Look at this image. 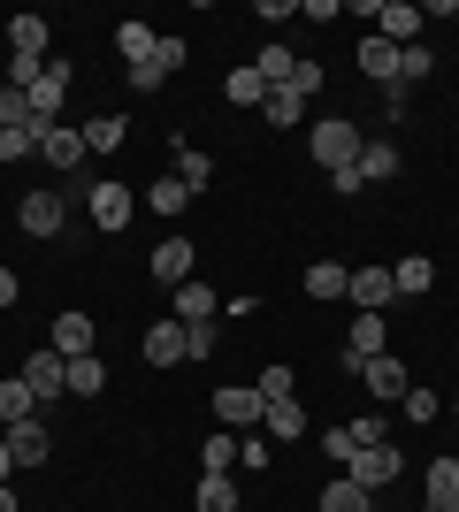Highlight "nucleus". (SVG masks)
<instances>
[{"label": "nucleus", "mask_w": 459, "mask_h": 512, "mask_svg": "<svg viewBox=\"0 0 459 512\" xmlns=\"http://www.w3.org/2000/svg\"><path fill=\"white\" fill-rule=\"evenodd\" d=\"M261 115H268V123H276V130H299V123H306V100H299V92H291V85H276V92H268V100H261Z\"/></svg>", "instance_id": "27"}, {"label": "nucleus", "mask_w": 459, "mask_h": 512, "mask_svg": "<svg viewBox=\"0 0 459 512\" xmlns=\"http://www.w3.org/2000/svg\"><path fill=\"white\" fill-rule=\"evenodd\" d=\"M39 153L54 161V169H77V161H85V123H54L39 138Z\"/></svg>", "instance_id": "16"}, {"label": "nucleus", "mask_w": 459, "mask_h": 512, "mask_svg": "<svg viewBox=\"0 0 459 512\" xmlns=\"http://www.w3.org/2000/svg\"><path fill=\"white\" fill-rule=\"evenodd\" d=\"M391 352V321L383 314H352V344H345V367H368Z\"/></svg>", "instance_id": "7"}, {"label": "nucleus", "mask_w": 459, "mask_h": 512, "mask_svg": "<svg viewBox=\"0 0 459 512\" xmlns=\"http://www.w3.org/2000/svg\"><path fill=\"white\" fill-rule=\"evenodd\" d=\"M138 207H153V214H161V222H176V214L192 207V192H184L176 176H153V184H146V199H138Z\"/></svg>", "instance_id": "22"}, {"label": "nucleus", "mask_w": 459, "mask_h": 512, "mask_svg": "<svg viewBox=\"0 0 459 512\" xmlns=\"http://www.w3.org/2000/svg\"><path fill=\"white\" fill-rule=\"evenodd\" d=\"M398 54H406V46H391L383 31H368V39H360V69H368L375 85H391V92H398Z\"/></svg>", "instance_id": "14"}, {"label": "nucleus", "mask_w": 459, "mask_h": 512, "mask_svg": "<svg viewBox=\"0 0 459 512\" xmlns=\"http://www.w3.org/2000/svg\"><path fill=\"white\" fill-rule=\"evenodd\" d=\"M352 169H360V184H391V176H398V146H391V138H368Z\"/></svg>", "instance_id": "19"}, {"label": "nucleus", "mask_w": 459, "mask_h": 512, "mask_svg": "<svg viewBox=\"0 0 459 512\" xmlns=\"http://www.w3.org/2000/svg\"><path fill=\"white\" fill-rule=\"evenodd\" d=\"M398 406H406V421H437V398H429V390H406V398H398Z\"/></svg>", "instance_id": "43"}, {"label": "nucleus", "mask_w": 459, "mask_h": 512, "mask_svg": "<svg viewBox=\"0 0 459 512\" xmlns=\"http://www.w3.org/2000/svg\"><path fill=\"white\" fill-rule=\"evenodd\" d=\"M322 512H375V497L360 490V482H345V474H337V482L322 490Z\"/></svg>", "instance_id": "31"}, {"label": "nucleus", "mask_w": 459, "mask_h": 512, "mask_svg": "<svg viewBox=\"0 0 459 512\" xmlns=\"http://www.w3.org/2000/svg\"><path fill=\"white\" fill-rule=\"evenodd\" d=\"M222 100H230V107H261V100H268V77H261L253 62L230 69V77H222Z\"/></svg>", "instance_id": "21"}, {"label": "nucleus", "mask_w": 459, "mask_h": 512, "mask_svg": "<svg viewBox=\"0 0 459 512\" xmlns=\"http://www.w3.org/2000/svg\"><path fill=\"white\" fill-rule=\"evenodd\" d=\"M146 268H153V283H169V291H176V283H192V268H199V253H192V237H161V245H153V260H146Z\"/></svg>", "instance_id": "5"}, {"label": "nucleus", "mask_w": 459, "mask_h": 512, "mask_svg": "<svg viewBox=\"0 0 459 512\" xmlns=\"http://www.w3.org/2000/svg\"><path fill=\"white\" fill-rule=\"evenodd\" d=\"M192 505H199V512H238V490H230V474H199Z\"/></svg>", "instance_id": "29"}, {"label": "nucleus", "mask_w": 459, "mask_h": 512, "mask_svg": "<svg viewBox=\"0 0 459 512\" xmlns=\"http://www.w3.org/2000/svg\"><path fill=\"white\" fill-rule=\"evenodd\" d=\"M8 436V451H16V467H46V451H54V436H46V421L31 413V421H16V428H0Z\"/></svg>", "instance_id": "10"}, {"label": "nucleus", "mask_w": 459, "mask_h": 512, "mask_svg": "<svg viewBox=\"0 0 459 512\" xmlns=\"http://www.w3.org/2000/svg\"><path fill=\"white\" fill-rule=\"evenodd\" d=\"M39 77H46V62H31V54H8V85H16V92H31Z\"/></svg>", "instance_id": "38"}, {"label": "nucleus", "mask_w": 459, "mask_h": 512, "mask_svg": "<svg viewBox=\"0 0 459 512\" xmlns=\"http://www.w3.org/2000/svg\"><path fill=\"white\" fill-rule=\"evenodd\" d=\"M215 344H222L215 321H184V360H215Z\"/></svg>", "instance_id": "34"}, {"label": "nucleus", "mask_w": 459, "mask_h": 512, "mask_svg": "<svg viewBox=\"0 0 459 512\" xmlns=\"http://www.w3.org/2000/svg\"><path fill=\"white\" fill-rule=\"evenodd\" d=\"M85 207H92V222H100V230H123V222H131V214H138V192H123V184H115V176H108V184H92V192H85Z\"/></svg>", "instance_id": "6"}, {"label": "nucleus", "mask_w": 459, "mask_h": 512, "mask_svg": "<svg viewBox=\"0 0 459 512\" xmlns=\"http://www.w3.org/2000/svg\"><path fill=\"white\" fill-rule=\"evenodd\" d=\"M23 153H39V138H31V123H8L0 130V161H23Z\"/></svg>", "instance_id": "37"}, {"label": "nucleus", "mask_w": 459, "mask_h": 512, "mask_svg": "<svg viewBox=\"0 0 459 512\" xmlns=\"http://www.w3.org/2000/svg\"><path fill=\"white\" fill-rule=\"evenodd\" d=\"M0 512H23V505H16V482H0Z\"/></svg>", "instance_id": "48"}, {"label": "nucleus", "mask_w": 459, "mask_h": 512, "mask_svg": "<svg viewBox=\"0 0 459 512\" xmlns=\"http://www.w3.org/2000/svg\"><path fill=\"white\" fill-rule=\"evenodd\" d=\"M398 474H406V459H398L391 444H360V451L345 459V482H360L368 497H375V490H391Z\"/></svg>", "instance_id": "2"}, {"label": "nucleus", "mask_w": 459, "mask_h": 512, "mask_svg": "<svg viewBox=\"0 0 459 512\" xmlns=\"http://www.w3.org/2000/svg\"><path fill=\"white\" fill-rule=\"evenodd\" d=\"M345 291H352V268H345V260H314V268H306V299H314V306L345 299Z\"/></svg>", "instance_id": "15"}, {"label": "nucleus", "mask_w": 459, "mask_h": 512, "mask_svg": "<svg viewBox=\"0 0 459 512\" xmlns=\"http://www.w3.org/2000/svg\"><path fill=\"white\" fill-rule=\"evenodd\" d=\"M138 352H146V367H184V321H153Z\"/></svg>", "instance_id": "13"}, {"label": "nucleus", "mask_w": 459, "mask_h": 512, "mask_svg": "<svg viewBox=\"0 0 459 512\" xmlns=\"http://www.w3.org/2000/svg\"><path fill=\"white\" fill-rule=\"evenodd\" d=\"M230 459H238V436H230V428L199 444V474H230Z\"/></svg>", "instance_id": "33"}, {"label": "nucleus", "mask_w": 459, "mask_h": 512, "mask_svg": "<svg viewBox=\"0 0 459 512\" xmlns=\"http://www.w3.org/2000/svg\"><path fill=\"white\" fill-rule=\"evenodd\" d=\"M92 344H100V329H92V314H62V321H54V352H62V360H85Z\"/></svg>", "instance_id": "17"}, {"label": "nucleus", "mask_w": 459, "mask_h": 512, "mask_svg": "<svg viewBox=\"0 0 459 512\" xmlns=\"http://www.w3.org/2000/svg\"><path fill=\"white\" fill-rule=\"evenodd\" d=\"M360 314H383V306L398 299V283H391V268H352V291H345Z\"/></svg>", "instance_id": "9"}, {"label": "nucleus", "mask_w": 459, "mask_h": 512, "mask_svg": "<svg viewBox=\"0 0 459 512\" xmlns=\"http://www.w3.org/2000/svg\"><path fill=\"white\" fill-rule=\"evenodd\" d=\"M31 413H39V398H31V390H23V375H8V383H0V428H16V421H31Z\"/></svg>", "instance_id": "28"}, {"label": "nucleus", "mask_w": 459, "mask_h": 512, "mask_svg": "<svg viewBox=\"0 0 459 512\" xmlns=\"http://www.w3.org/2000/svg\"><path fill=\"white\" fill-rule=\"evenodd\" d=\"M8 123H31V100H23L16 85H0V130H8Z\"/></svg>", "instance_id": "40"}, {"label": "nucleus", "mask_w": 459, "mask_h": 512, "mask_svg": "<svg viewBox=\"0 0 459 512\" xmlns=\"http://www.w3.org/2000/svg\"><path fill=\"white\" fill-rule=\"evenodd\" d=\"M23 299V283H16V268H0V306H16Z\"/></svg>", "instance_id": "46"}, {"label": "nucleus", "mask_w": 459, "mask_h": 512, "mask_svg": "<svg viewBox=\"0 0 459 512\" xmlns=\"http://www.w3.org/2000/svg\"><path fill=\"white\" fill-rule=\"evenodd\" d=\"M360 146H368V138H360V130H352L345 115H322V123L306 130V153H314V161H322L329 176H337V169H352V161H360Z\"/></svg>", "instance_id": "1"}, {"label": "nucleus", "mask_w": 459, "mask_h": 512, "mask_svg": "<svg viewBox=\"0 0 459 512\" xmlns=\"http://www.w3.org/2000/svg\"><path fill=\"white\" fill-rule=\"evenodd\" d=\"M391 283H398V299H421V291H429V283H437V260H391Z\"/></svg>", "instance_id": "24"}, {"label": "nucleus", "mask_w": 459, "mask_h": 512, "mask_svg": "<svg viewBox=\"0 0 459 512\" xmlns=\"http://www.w3.org/2000/svg\"><path fill=\"white\" fill-rule=\"evenodd\" d=\"M161 85H169V69L153 62V54H146V62H131V92H161Z\"/></svg>", "instance_id": "39"}, {"label": "nucleus", "mask_w": 459, "mask_h": 512, "mask_svg": "<svg viewBox=\"0 0 459 512\" xmlns=\"http://www.w3.org/2000/svg\"><path fill=\"white\" fill-rule=\"evenodd\" d=\"M322 451H329V459H337V467H345V459H352V451H360V444H352V428H329V436H322Z\"/></svg>", "instance_id": "44"}, {"label": "nucleus", "mask_w": 459, "mask_h": 512, "mask_svg": "<svg viewBox=\"0 0 459 512\" xmlns=\"http://www.w3.org/2000/svg\"><path fill=\"white\" fill-rule=\"evenodd\" d=\"M352 444H391V436H383V421H375V413H360V421H352Z\"/></svg>", "instance_id": "45"}, {"label": "nucleus", "mask_w": 459, "mask_h": 512, "mask_svg": "<svg viewBox=\"0 0 459 512\" xmlns=\"http://www.w3.org/2000/svg\"><path fill=\"white\" fill-rule=\"evenodd\" d=\"M253 390H261V398H291L299 383H291V367H261V383H253Z\"/></svg>", "instance_id": "42"}, {"label": "nucleus", "mask_w": 459, "mask_h": 512, "mask_svg": "<svg viewBox=\"0 0 459 512\" xmlns=\"http://www.w3.org/2000/svg\"><path fill=\"white\" fill-rule=\"evenodd\" d=\"M115 46H123V62H146L153 46H161V31L153 23H115Z\"/></svg>", "instance_id": "32"}, {"label": "nucleus", "mask_w": 459, "mask_h": 512, "mask_svg": "<svg viewBox=\"0 0 459 512\" xmlns=\"http://www.w3.org/2000/svg\"><path fill=\"white\" fill-rule=\"evenodd\" d=\"M429 69H437V54H429V46H406V54H398V85H421V77H429Z\"/></svg>", "instance_id": "36"}, {"label": "nucleus", "mask_w": 459, "mask_h": 512, "mask_svg": "<svg viewBox=\"0 0 459 512\" xmlns=\"http://www.w3.org/2000/svg\"><path fill=\"white\" fill-rule=\"evenodd\" d=\"M261 390H253V383H222L215 390V421L222 428H230V436H253V428H261Z\"/></svg>", "instance_id": "3"}, {"label": "nucleus", "mask_w": 459, "mask_h": 512, "mask_svg": "<svg viewBox=\"0 0 459 512\" xmlns=\"http://www.w3.org/2000/svg\"><path fill=\"white\" fill-rule=\"evenodd\" d=\"M452 413H459V390H452Z\"/></svg>", "instance_id": "49"}, {"label": "nucleus", "mask_w": 459, "mask_h": 512, "mask_svg": "<svg viewBox=\"0 0 459 512\" xmlns=\"http://www.w3.org/2000/svg\"><path fill=\"white\" fill-rule=\"evenodd\" d=\"M123 138H131V123H123V115H92V123H85V153H115Z\"/></svg>", "instance_id": "30"}, {"label": "nucleus", "mask_w": 459, "mask_h": 512, "mask_svg": "<svg viewBox=\"0 0 459 512\" xmlns=\"http://www.w3.org/2000/svg\"><path fill=\"white\" fill-rule=\"evenodd\" d=\"M8 54L46 62V16H8Z\"/></svg>", "instance_id": "23"}, {"label": "nucleus", "mask_w": 459, "mask_h": 512, "mask_svg": "<svg viewBox=\"0 0 459 512\" xmlns=\"http://www.w3.org/2000/svg\"><path fill=\"white\" fill-rule=\"evenodd\" d=\"M421 497H429V512H459V459H429Z\"/></svg>", "instance_id": "12"}, {"label": "nucleus", "mask_w": 459, "mask_h": 512, "mask_svg": "<svg viewBox=\"0 0 459 512\" xmlns=\"http://www.w3.org/2000/svg\"><path fill=\"white\" fill-rule=\"evenodd\" d=\"M421 512H429V505H421Z\"/></svg>", "instance_id": "51"}, {"label": "nucleus", "mask_w": 459, "mask_h": 512, "mask_svg": "<svg viewBox=\"0 0 459 512\" xmlns=\"http://www.w3.org/2000/svg\"><path fill=\"white\" fill-rule=\"evenodd\" d=\"M352 383H360V390H375L383 406H398V398L414 390V383H406V367H398L391 352H383V360H368V367H352Z\"/></svg>", "instance_id": "8"}, {"label": "nucleus", "mask_w": 459, "mask_h": 512, "mask_svg": "<svg viewBox=\"0 0 459 512\" xmlns=\"http://www.w3.org/2000/svg\"><path fill=\"white\" fill-rule=\"evenodd\" d=\"M253 69L268 77V92H276V85H291V46H261V54H253Z\"/></svg>", "instance_id": "35"}, {"label": "nucleus", "mask_w": 459, "mask_h": 512, "mask_svg": "<svg viewBox=\"0 0 459 512\" xmlns=\"http://www.w3.org/2000/svg\"><path fill=\"white\" fill-rule=\"evenodd\" d=\"M291 92L314 100V92H322V62H291Z\"/></svg>", "instance_id": "41"}, {"label": "nucleus", "mask_w": 459, "mask_h": 512, "mask_svg": "<svg viewBox=\"0 0 459 512\" xmlns=\"http://www.w3.org/2000/svg\"><path fill=\"white\" fill-rule=\"evenodd\" d=\"M215 306H222V299H215L199 276H192V283H176V321H215Z\"/></svg>", "instance_id": "26"}, {"label": "nucleus", "mask_w": 459, "mask_h": 512, "mask_svg": "<svg viewBox=\"0 0 459 512\" xmlns=\"http://www.w3.org/2000/svg\"><path fill=\"white\" fill-rule=\"evenodd\" d=\"M169 176H176V184H184V192L199 199V192H207V184H215V161H207V153H199V146H176V169H169Z\"/></svg>", "instance_id": "20"}, {"label": "nucleus", "mask_w": 459, "mask_h": 512, "mask_svg": "<svg viewBox=\"0 0 459 512\" xmlns=\"http://www.w3.org/2000/svg\"><path fill=\"white\" fill-rule=\"evenodd\" d=\"M62 214H69V199H62V192H31V199L16 207V222H23L31 237H54V230H62Z\"/></svg>", "instance_id": "11"}, {"label": "nucleus", "mask_w": 459, "mask_h": 512, "mask_svg": "<svg viewBox=\"0 0 459 512\" xmlns=\"http://www.w3.org/2000/svg\"><path fill=\"white\" fill-rule=\"evenodd\" d=\"M16 375H23V390H31L39 406H54V398H62V390H69V360H62V352H54V344H46V352H31V360H23Z\"/></svg>", "instance_id": "4"}, {"label": "nucleus", "mask_w": 459, "mask_h": 512, "mask_svg": "<svg viewBox=\"0 0 459 512\" xmlns=\"http://www.w3.org/2000/svg\"><path fill=\"white\" fill-rule=\"evenodd\" d=\"M452 16H459V0H452Z\"/></svg>", "instance_id": "50"}, {"label": "nucleus", "mask_w": 459, "mask_h": 512, "mask_svg": "<svg viewBox=\"0 0 459 512\" xmlns=\"http://www.w3.org/2000/svg\"><path fill=\"white\" fill-rule=\"evenodd\" d=\"M100 390H108V360H100V352L69 360V398H100Z\"/></svg>", "instance_id": "25"}, {"label": "nucleus", "mask_w": 459, "mask_h": 512, "mask_svg": "<svg viewBox=\"0 0 459 512\" xmlns=\"http://www.w3.org/2000/svg\"><path fill=\"white\" fill-rule=\"evenodd\" d=\"M375 31L391 46H414V31H421V8L414 0H383V16H375Z\"/></svg>", "instance_id": "18"}, {"label": "nucleus", "mask_w": 459, "mask_h": 512, "mask_svg": "<svg viewBox=\"0 0 459 512\" xmlns=\"http://www.w3.org/2000/svg\"><path fill=\"white\" fill-rule=\"evenodd\" d=\"M8 474H16V451H8V436H0V482H8Z\"/></svg>", "instance_id": "47"}]
</instances>
